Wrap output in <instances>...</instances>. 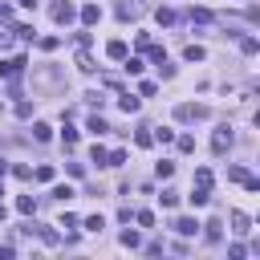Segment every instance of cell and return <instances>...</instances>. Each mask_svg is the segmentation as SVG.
<instances>
[{"label":"cell","instance_id":"obj_37","mask_svg":"<svg viewBox=\"0 0 260 260\" xmlns=\"http://www.w3.org/2000/svg\"><path fill=\"white\" fill-rule=\"evenodd\" d=\"M57 45H61V41H57V37H41V49H45V53H53V49H57Z\"/></svg>","mask_w":260,"mask_h":260},{"label":"cell","instance_id":"obj_3","mask_svg":"<svg viewBox=\"0 0 260 260\" xmlns=\"http://www.w3.org/2000/svg\"><path fill=\"white\" fill-rule=\"evenodd\" d=\"M74 16H78V8L70 4V0H57V4H53V20H57V24H70Z\"/></svg>","mask_w":260,"mask_h":260},{"label":"cell","instance_id":"obj_39","mask_svg":"<svg viewBox=\"0 0 260 260\" xmlns=\"http://www.w3.org/2000/svg\"><path fill=\"white\" fill-rule=\"evenodd\" d=\"M0 224H4V204H0Z\"/></svg>","mask_w":260,"mask_h":260},{"label":"cell","instance_id":"obj_14","mask_svg":"<svg viewBox=\"0 0 260 260\" xmlns=\"http://www.w3.org/2000/svg\"><path fill=\"white\" fill-rule=\"evenodd\" d=\"M78 70H82V74H90V70H94V61H90V53H86V45L78 49Z\"/></svg>","mask_w":260,"mask_h":260},{"label":"cell","instance_id":"obj_28","mask_svg":"<svg viewBox=\"0 0 260 260\" xmlns=\"http://www.w3.org/2000/svg\"><path fill=\"white\" fill-rule=\"evenodd\" d=\"M12 41H16V32H12V28H0V49H8Z\"/></svg>","mask_w":260,"mask_h":260},{"label":"cell","instance_id":"obj_5","mask_svg":"<svg viewBox=\"0 0 260 260\" xmlns=\"http://www.w3.org/2000/svg\"><path fill=\"white\" fill-rule=\"evenodd\" d=\"M228 175H232V179H236V183H244V187H248V191H260V179H256V175H248V171H244V167H232V171H228Z\"/></svg>","mask_w":260,"mask_h":260},{"label":"cell","instance_id":"obj_11","mask_svg":"<svg viewBox=\"0 0 260 260\" xmlns=\"http://www.w3.org/2000/svg\"><path fill=\"white\" fill-rule=\"evenodd\" d=\"M118 106H122L126 114H138V98H134V94H122V98H118Z\"/></svg>","mask_w":260,"mask_h":260},{"label":"cell","instance_id":"obj_30","mask_svg":"<svg viewBox=\"0 0 260 260\" xmlns=\"http://www.w3.org/2000/svg\"><path fill=\"white\" fill-rule=\"evenodd\" d=\"M240 49H244V53H256L260 41H256V37H240Z\"/></svg>","mask_w":260,"mask_h":260},{"label":"cell","instance_id":"obj_19","mask_svg":"<svg viewBox=\"0 0 260 260\" xmlns=\"http://www.w3.org/2000/svg\"><path fill=\"white\" fill-rule=\"evenodd\" d=\"M142 240H138V232H130V228H126V232H122V248H138Z\"/></svg>","mask_w":260,"mask_h":260},{"label":"cell","instance_id":"obj_9","mask_svg":"<svg viewBox=\"0 0 260 260\" xmlns=\"http://www.w3.org/2000/svg\"><path fill=\"white\" fill-rule=\"evenodd\" d=\"M126 53H130V49H126V41H110V45H106V57H114V61H122Z\"/></svg>","mask_w":260,"mask_h":260},{"label":"cell","instance_id":"obj_31","mask_svg":"<svg viewBox=\"0 0 260 260\" xmlns=\"http://www.w3.org/2000/svg\"><path fill=\"white\" fill-rule=\"evenodd\" d=\"M90 130H94V134H106V130H110V126H106L102 118H98V114H94V118H90Z\"/></svg>","mask_w":260,"mask_h":260},{"label":"cell","instance_id":"obj_25","mask_svg":"<svg viewBox=\"0 0 260 260\" xmlns=\"http://www.w3.org/2000/svg\"><path fill=\"white\" fill-rule=\"evenodd\" d=\"M204 228H208V232H204V236H208V240L216 244V240H220V220H212V224H204Z\"/></svg>","mask_w":260,"mask_h":260},{"label":"cell","instance_id":"obj_26","mask_svg":"<svg viewBox=\"0 0 260 260\" xmlns=\"http://www.w3.org/2000/svg\"><path fill=\"white\" fill-rule=\"evenodd\" d=\"M32 179H37V183H49V179H53V167H49V162H45V167H37V175H32Z\"/></svg>","mask_w":260,"mask_h":260},{"label":"cell","instance_id":"obj_22","mask_svg":"<svg viewBox=\"0 0 260 260\" xmlns=\"http://www.w3.org/2000/svg\"><path fill=\"white\" fill-rule=\"evenodd\" d=\"M232 224H236V232H240V236L248 232V216H244V212H232Z\"/></svg>","mask_w":260,"mask_h":260},{"label":"cell","instance_id":"obj_18","mask_svg":"<svg viewBox=\"0 0 260 260\" xmlns=\"http://www.w3.org/2000/svg\"><path fill=\"white\" fill-rule=\"evenodd\" d=\"M90 162H98V167H106V146H98V142H94V150H90Z\"/></svg>","mask_w":260,"mask_h":260},{"label":"cell","instance_id":"obj_13","mask_svg":"<svg viewBox=\"0 0 260 260\" xmlns=\"http://www.w3.org/2000/svg\"><path fill=\"white\" fill-rule=\"evenodd\" d=\"M32 138H37V142H49V138H53V130H49L45 122H37V126H32Z\"/></svg>","mask_w":260,"mask_h":260},{"label":"cell","instance_id":"obj_8","mask_svg":"<svg viewBox=\"0 0 260 260\" xmlns=\"http://www.w3.org/2000/svg\"><path fill=\"white\" fill-rule=\"evenodd\" d=\"M175 232L179 236H195V232H200V224H195V220H175Z\"/></svg>","mask_w":260,"mask_h":260},{"label":"cell","instance_id":"obj_29","mask_svg":"<svg viewBox=\"0 0 260 260\" xmlns=\"http://www.w3.org/2000/svg\"><path fill=\"white\" fill-rule=\"evenodd\" d=\"M53 200H61V204L74 200V187H53Z\"/></svg>","mask_w":260,"mask_h":260},{"label":"cell","instance_id":"obj_7","mask_svg":"<svg viewBox=\"0 0 260 260\" xmlns=\"http://www.w3.org/2000/svg\"><path fill=\"white\" fill-rule=\"evenodd\" d=\"M187 200H191V208H204V204L212 200V191H208V187H195V191L187 195Z\"/></svg>","mask_w":260,"mask_h":260},{"label":"cell","instance_id":"obj_38","mask_svg":"<svg viewBox=\"0 0 260 260\" xmlns=\"http://www.w3.org/2000/svg\"><path fill=\"white\" fill-rule=\"evenodd\" d=\"M16 4H20V8H37V0H16Z\"/></svg>","mask_w":260,"mask_h":260},{"label":"cell","instance_id":"obj_1","mask_svg":"<svg viewBox=\"0 0 260 260\" xmlns=\"http://www.w3.org/2000/svg\"><path fill=\"white\" fill-rule=\"evenodd\" d=\"M175 118H179V122H200V118H208V106H191V102H179V106H175Z\"/></svg>","mask_w":260,"mask_h":260},{"label":"cell","instance_id":"obj_17","mask_svg":"<svg viewBox=\"0 0 260 260\" xmlns=\"http://www.w3.org/2000/svg\"><path fill=\"white\" fill-rule=\"evenodd\" d=\"M82 228H86V232H102V228H106V220H102V216H90Z\"/></svg>","mask_w":260,"mask_h":260},{"label":"cell","instance_id":"obj_24","mask_svg":"<svg viewBox=\"0 0 260 260\" xmlns=\"http://www.w3.org/2000/svg\"><path fill=\"white\" fill-rule=\"evenodd\" d=\"M134 142H138V146H154V134H150V130H138Z\"/></svg>","mask_w":260,"mask_h":260},{"label":"cell","instance_id":"obj_35","mask_svg":"<svg viewBox=\"0 0 260 260\" xmlns=\"http://www.w3.org/2000/svg\"><path fill=\"white\" fill-rule=\"evenodd\" d=\"M179 150H187V154H191V150H195V138H191V134H179Z\"/></svg>","mask_w":260,"mask_h":260},{"label":"cell","instance_id":"obj_16","mask_svg":"<svg viewBox=\"0 0 260 260\" xmlns=\"http://www.w3.org/2000/svg\"><path fill=\"white\" fill-rule=\"evenodd\" d=\"M154 175H158V179H171V175H175V162H167V158H162L158 167H154Z\"/></svg>","mask_w":260,"mask_h":260},{"label":"cell","instance_id":"obj_27","mask_svg":"<svg viewBox=\"0 0 260 260\" xmlns=\"http://www.w3.org/2000/svg\"><path fill=\"white\" fill-rule=\"evenodd\" d=\"M158 204H162V208H175V204H179V195H175V191H162V195H158Z\"/></svg>","mask_w":260,"mask_h":260},{"label":"cell","instance_id":"obj_4","mask_svg":"<svg viewBox=\"0 0 260 260\" xmlns=\"http://www.w3.org/2000/svg\"><path fill=\"white\" fill-rule=\"evenodd\" d=\"M24 65H28L24 57H12V61H4V65H0V78H20V74H24Z\"/></svg>","mask_w":260,"mask_h":260},{"label":"cell","instance_id":"obj_33","mask_svg":"<svg viewBox=\"0 0 260 260\" xmlns=\"http://www.w3.org/2000/svg\"><path fill=\"white\" fill-rule=\"evenodd\" d=\"M191 20H200V24H208V20H212V12H208V8H191Z\"/></svg>","mask_w":260,"mask_h":260},{"label":"cell","instance_id":"obj_2","mask_svg":"<svg viewBox=\"0 0 260 260\" xmlns=\"http://www.w3.org/2000/svg\"><path fill=\"white\" fill-rule=\"evenodd\" d=\"M232 142H236V138H232V130H228V126H220L216 134H212V150H216V154H228V150H232Z\"/></svg>","mask_w":260,"mask_h":260},{"label":"cell","instance_id":"obj_6","mask_svg":"<svg viewBox=\"0 0 260 260\" xmlns=\"http://www.w3.org/2000/svg\"><path fill=\"white\" fill-rule=\"evenodd\" d=\"M138 12H142V4H134V0H122V4H118V16L122 20H134Z\"/></svg>","mask_w":260,"mask_h":260},{"label":"cell","instance_id":"obj_23","mask_svg":"<svg viewBox=\"0 0 260 260\" xmlns=\"http://www.w3.org/2000/svg\"><path fill=\"white\" fill-rule=\"evenodd\" d=\"M183 57H187V61H204V49H200V45H187Z\"/></svg>","mask_w":260,"mask_h":260},{"label":"cell","instance_id":"obj_32","mask_svg":"<svg viewBox=\"0 0 260 260\" xmlns=\"http://www.w3.org/2000/svg\"><path fill=\"white\" fill-rule=\"evenodd\" d=\"M154 16H158V24H175V12H171V8H158Z\"/></svg>","mask_w":260,"mask_h":260},{"label":"cell","instance_id":"obj_10","mask_svg":"<svg viewBox=\"0 0 260 260\" xmlns=\"http://www.w3.org/2000/svg\"><path fill=\"white\" fill-rule=\"evenodd\" d=\"M82 20H86V24H98V20H102V8H98V4H86V8H82Z\"/></svg>","mask_w":260,"mask_h":260},{"label":"cell","instance_id":"obj_34","mask_svg":"<svg viewBox=\"0 0 260 260\" xmlns=\"http://www.w3.org/2000/svg\"><path fill=\"white\" fill-rule=\"evenodd\" d=\"M61 138H65V146H74V142H78V130H74V126H65V130H61Z\"/></svg>","mask_w":260,"mask_h":260},{"label":"cell","instance_id":"obj_41","mask_svg":"<svg viewBox=\"0 0 260 260\" xmlns=\"http://www.w3.org/2000/svg\"><path fill=\"white\" fill-rule=\"evenodd\" d=\"M0 195H4V191H0Z\"/></svg>","mask_w":260,"mask_h":260},{"label":"cell","instance_id":"obj_40","mask_svg":"<svg viewBox=\"0 0 260 260\" xmlns=\"http://www.w3.org/2000/svg\"><path fill=\"white\" fill-rule=\"evenodd\" d=\"M0 175H4V162H0Z\"/></svg>","mask_w":260,"mask_h":260},{"label":"cell","instance_id":"obj_20","mask_svg":"<svg viewBox=\"0 0 260 260\" xmlns=\"http://www.w3.org/2000/svg\"><path fill=\"white\" fill-rule=\"evenodd\" d=\"M122 162H126V150H110L106 154V167H122Z\"/></svg>","mask_w":260,"mask_h":260},{"label":"cell","instance_id":"obj_21","mask_svg":"<svg viewBox=\"0 0 260 260\" xmlns=\"http://www.w3.org/2000/svg\"><path fill=\"white\" fill-rule=\"evenodd\" d=\"M195 183H200V187H208V191H212V171H208V167H200V171H195Z\"/></svg>","mask_w":260,"mask_h":260},{"label":"cell","instance_id":"obj_12","mask_svg":"<svg viewBox=\"0 0 260 260\" xmlns=\"http://www.w3.org/2000/svg\"><path fill=\"white\" fill-rule=\"evenodd\" d=\"M122 61H126V74H142V70H146V65H142V57H130V53H126Z\"/></svg>","mask_w":260,"mask_h":260},{"label":"cell","instance_id":"obj_36","mask_svg":"<svg viewBox=\"0 0 260 260\" xmlns=\"http://www.w3.org/2000/svg\"><path fill=\"white\" fill-rule=\"evenodd\" d=\"M134 220H138L142 228H150V224H154V212H134Z\"/></svg>","mask_w":260,"mask_h":260},{"label":"cell","instance_id":"obj_15","mask_svg":"<svg viewBox=\"0 0 260 260\" xmlns=\"http://www.w3.org/2000/svg\"><path fill=\"white\" fill-rule=\"evenodd\" d=\"M32 208H37V204H32V195H20V200H16V212L20 216H32Z\"/></svg>","mask_w":260,"mask_h":260}]
</instances>
